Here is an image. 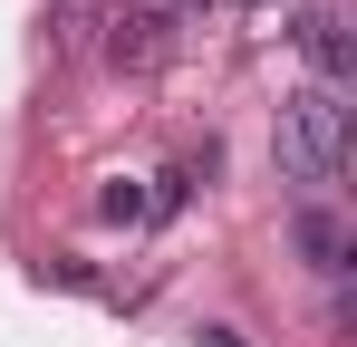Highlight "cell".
I'll list each match as a JSON object with an SVG mask.
<instances>
[{
	"label": "cell",
	"instance_id": "1",
	"mask_svg": "<svg viewBox=\"0 0 357 347\" xmlns=\"http://www.w3.org/2000/svg\"><path fill=\"white\" fill-rule=\"evenodd\" d=\"M271 155H280V174H290L299 193H328L338 174H348V97L338 87H290L280 97V125H271Z\"/></svg>",
	"mask_w": 357,
	"mask_h": 347
},
{
	"label": "cell",
	"instance_id": "2",
	"mask_svg": "<svg viewBox=\"0 0 357 347\" xmlns=\"http://www.w3.org/2000/svg\"><path fill=\"white\" fill-rule=\"evenodd\" d=\"M299 251H309V270H328V280H338L357 241H348V222H338L328 203H299Z\"/></svg>",
	"mask_w": 357,
	"mask_h": 347
},
{
	"label": "cell",
	"instance_id": "3",
	"mask_svg": "<svg viewBox=\"0 0 357 347\" xmlns=\"http://www.w3.org/2000/svg\"><path fill=\"white\" fill-rule=\"evenodd\" d=\"M290 39L309 49L319 87H338V68H348V29H338V10H299V29H290Z\"/></svg>",
	"mask_w": 357,
	"mask_h": 347
},
{
	"label": "cell",
	"instance_id": "4",
	"mask_svg": "<svg viewBox=\"0 0 357 347\" xmlns=\"http://www.w3.org/2000/svg\"><path fill=\"white\" fill-rule=\"evenodd\" d=\"M155 29H165L155 10H135V20H116V58H135V68H145V58H155Z\"/></svg>",
	"mask_w": 357,
	"mask_h": 347
},
{
	"label": "cell",
	"instance_id": "5",
	"mask_svg": "<svg viewBox=\"0 0 357 347\" xmlns=\"http://www.w3.org/2000/svg\"><path fill=\"white\" fill-rule=\"evenodd\" d=\"M174 10H193V0H155V20H174Z\"/></svg>",
	"mask_w": 357,
	"mask_h": 347
}]
</instances>
